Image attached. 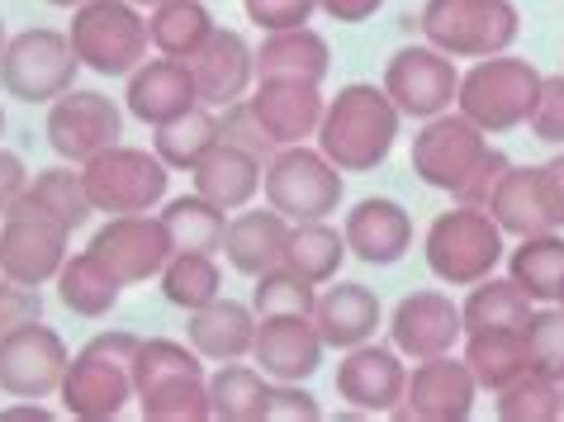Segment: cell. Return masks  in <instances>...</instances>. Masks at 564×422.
I'll list each match as a JSON object with an SVG mask.
<instances>
[{
	"label": "cell",
	"mask_w": 564,
	"mask_h": 422,
	"mask_svg": "<svg viewBox=\"0 0 564 422\" xmlns=\"http://www.w3.org/2000/svg\"><path fill=\"white\" fill-rule=\"evenodd\" d=\"M333 389L351 413L389 418L403 403V389H409V356L394 342H360V347L341 351Z\"/></svg>",
	"instance_id": "obj_15"
},
{
	"label": "cell",
	"mask_w": 564,
	"mask_h": 422,
	"mask_svg": "<svg viewBox=\"0 0 564 422\" xmlns=\"http://www.w3.org/2000/svg\"><path fill=\"white\" fill-rule=\"evenodd\" d=\"M313 304H318V285H308V280L294 275L290 266L261 271L257 285H252L257 318H280V314H304V318H313Z\"/></svg>",
	"instance_id": "obj_43"
},
{
	"label": "cell",
	"mask_w": 564,
	"mask_h": 422,
	"mask_svg": "<svg viewBox=\"0 0 564 422\" xmlns=\"http://www.w3.org/2000/svg\"><path fill=\"white\" fill-rule=\"evenodd\" d=\"M53 285H57L62 309L76 314V318H109L115 304H119V294H123V285L90 252H76V257L62 261Z\"/></svg>",
	"instance_id": "obj_34"
},
{
	"label": "cell",
	"mask_w": 564,
	"mask_h": 422,
	"mask_svg": "<svg viewBox=\"0 0 564 422\" xmlns=\"http://www.w3.org/2000/svg\"><path fill=\"white\" fill-rule=\"evenodd\" d=\"M265 375L257 366L224 361L209 375V413L214 422H265Z\"/></svg>",
	"instance_id": "obj_39"
},
{
	"label": "cell",
	"mask_w": 564,
	"mask_h": 422,
	"mask_svg": "<svg viewBox=\"0 0 564 422\" xmlns=\"http://www.w3.org/2000/svg\"><path fill=\"white\" fill-rule=\"evenodd\" d=\"M265 205L280 209L290 224H308V218H333L347 199V171H337L318 152V143H294L275 148V158L265 162L261 176Z\"/></svg>",
	"instance_id": "obj_7"
},
{
	"label": "cell",
	"mask_w": 564,
	"mask_h": 422,
	"mask_svg": "<svg viewBox=\"0 0 564 422\" xmlns=\"http://www.w3.org/2000/svg\"><path fill=\"white\" fill-rule=\"evenodd\" d=\"M156 285H162V300L171 309L195 314V309H205L224 294V271H218L214 252H171L162 275H156Z\"/></svg>",
	"instance_id": "obj_38"
},
{
	"label": "cell",
	"mask_w": 564,
	"mask_h": 422,
	"mask_svg": "<svg viewBox=\"0 0 564 422\" xmlns=\"http://www.w3.org/2000/svg\"><path fill=\"white\" fill-rule=\"evenodd\" d=\"M138 333L129 327H109V333H96L82 351L67 361V375H62V413L82 418V422H109L129 409V399H138L133 389V356H138Z\"/></svg>",
	"instance_id": "obj_2"
},
{
	"label": "cell",
	"mask_w": 564,
	"mask_h": 422,
	"mask_svg": "<svg viewBox=\"0 0 564 422\" xmlns=\"http://www.w3.org/2000/svg\"><path fill=\"white\" fill-rule=\"evenodd\" d=\"M29 323H43V290L0 275V337L20 333Z\"/></svg>",
	"instance_id": "obj_47"
},
{
	"label": "cell",
	"mask_w": 564,
	"mask_h": 422,
	"mask_svg": "<svg viewBox=\"0 0 564 422\" xmlns=\"http://www.w3.org/2000/svg\"><path fill=\"white\" fill-rule=\"evenodd\" d=\"M24 195L34 199V205L48 209L57 224H67L72 232H76V228H86V224H90V214H96V205H90V195H86L82 171H76L72 162L39 171V176L29 181V191H24Z\"/></svg>",
	"instance_id": "obj_41"
},
{
	"label": "cell",
	"mask_w": 564,
	"mask_h": 422,
	"mask_svg": "<svg viewBox=\"0 0 564 422\" xmlns=\"http://www.w3.org/2000/svg\"><path fill=\"white\" fill-rule=\"evenodd\" d=\"M351 257L347 232H337L327 218H308V224H290V242H285V266L294 275H304L308 285H327L337 280L341 261Z\"/></svg>",
	"instance_id": "obj_36"
},
{
	"label": "cell",
	"mask_w": 564,
	"mask_h": 422,
	"mask_svg": "<svg viewBox=\"0 0 564 422\" xmlns=\"http://www.w3.org/2000/svg\"><path fill=\"white\" fill-rule=\"evenodd\" d=\"M0 133H6V105H0Z\"/></svg>",
	"instance_id": "obj_59"
},
{
	"label": "cell",
	"mask_w": 564,
	"mask_h": 422,
	"mask_svg": "<svg viewBox=\"0 0 564 422\" xmlns=\"http://www.w3.org/2000/svg\"><path fill=\"white\" fill-rule=\"evenodd\" d=\"M218 133H224V143H238L247 152H257L261 162L275 158V143L261 133V123H257V115H252V105H247V100L218 109Z\"/></svg>",
	"instance_id": "obj_49"
},
{
	"label": "cell",
	"mask_w": 564,
	"mask_h": 422,
	"mask_svg": "<svg viewBox=\"0 0 564 422\" xmlns=\"http://www.w3.org/2000/svg\"><path fill=\"white\" fill-rule=\"evenodd\" d=\"M422 43L442 48L446 57H498L512 53L517 34H522V14L512 0H427L417 14Z\"/></svg>",
	"instance_id": "obj_5"
},
{
	"label": "cell",
	"mask_w": 564,
	"mask_h": 422,
	"mask_svg": "<svg viewBox=\"0 0 564 422\" xmlns=\"http://www.w3.org/2000/svg\"><path fill=\"white\" fill-rule=\"evenodd\" d=\"M341 232H347L351 257L366 266H399L413 252V214L389 195L356 199L341 218Z\"/></svg>",
	"instance_id": "obj_22"
},
{
	"label": "cell",
	"mask_w": 564,
	"mask_h": 422,
	"mask_svg": "<svg viewBox=\"0 0 564 422\" xmlns=\"http://www.w3.org/2000/svg\"><path fill=\"white\" fill-rule=\"evenodd\" d=\"M422 261L442 285H475L508 261V232L494 224L489 209L456 205L442 209L422 232Z\"/></svg>",
	"instance_id": "obj_3"
},
{
	"label": "cell",
	"mask_w": 564,
	"mask_h": 422,
	"mask_svg": "<svg viewBox=\"0 0 564 422\" xmlns=\"http://www.w3.org/2000/svg\"><path fill=\"white\" fill-rule=\"evenodd\" d=\"M67 242L72 228L24 195L10 214H0V275L24 280V285H53L62 261L72 257Z\"/></svg>",
	"instance_id": "obj_11"
},
{
	"label": "cell",
	"mask_w": 564,
	"mask_h": 422,
	"mask_svg": "<svg viewBox=\"0 0 564 422\" xmlns=\"http://www.w3.org/2000/svg\"><path fill=\"white\" fill-rule=\"evenodd\" d=\"M323 409L304 389V380H271L265 385V422H318Z\"/></svg>",
	"instance_id": "obj_48"
},
{
	"label": "cell",
	"mask_w": 564,
	"mask_h": 422,
	"mask_svg": "<svg viewBox=\"0 0 564 422\" xmlns=\"http://www.w3.org/2000/svg\"><path fill=\"white\" fill-rule=\"evenodd\" d=\"M6 43H10V34H6V20H0V57H6Z\"/></svg>",
	"instance_id": "obj_56"
},
{
	"label": "cell",
	"mask_w": 564,
	"mask_h": 422,
	"mask_svg": "<svg viewBox=\"0 0 564 422\" xmlns=\"http://www.w3.org/2000/svg\"><path fill=\"white\" fill-rule=\"evenodd\" d=\"M261 176H265V162L257 158V152L238 148V143H218L209 158L191 171L195 195H205L209 205L228 209V214L247 209L261 195Z\"/></svg>",
	"instance_id": "obj_28"
},
{
	"label": "cell",
	"mask_w": 564,
	"mask_h": 422,
	"mask_svg": "<svg viewBox=\"0 0 564 422\" xmlns=\"http://www.w3.org/2000/svg\"><path fill=\"white\" fill-rule=\"evenodd\" d=\"M545 166H551V171H555V185H560V195H564V148H560V152H555V158H551V162H545Z\"/></svg>",
	"instance_id": "obj_54"
},
{
	"label": "cell",
	"mask_w": 564,
	"mask_h": 422,
	"mask_svg": "<svg viewBox=\"0 0 564 422\" xmlns=\"http://www.w3.org/2000/svg\"><path fill=\"white\" fill-rule=\"evenodd\" d=\"M252 115L261 123V133L271 138L275 148H294V143H308L323 123V109L327 96L313 82H290V76H257L252 96Z\"/></svg>",
	"instance_id": "obj_20"
},
{
	"label": "cell",
	"mask_w": 564,
	"mask_h": 422,
	"mask_svg": "<svg viewBox=\"0 0 564 422\" xmlns=\"http://www.w3.org/2000/svg\"><path fill=\"white\" fill-rule=\"evenodd\" d=\"M531 294L517 285L512 275H484L469 285V294L460 300V314H465V333L475 327H527L531 318Z\"/></svg>",
	"instance_id": "obj_37"
},
{
	"label": "cell",
	"mask_w": 564,
	"mask_h": 422,
	"mask_svg": "<svg viewBox=\"0 0 564 422\" xmlns=\"http://www.w3.org/2000/svg\"><path fill=\"white\" fill-rule=\"evenodd\" d=\"M133 6H143V10H152V6H156V0H133Z\"/></svg>",
	"instance_id": "obj_57"
},
{
	"label": "cell",
	"mask_w": 564,
	"mask_h": 422,
	"mask_svg": "<svg viewBox=\"0 0 564 422\" xmlns=\"http://www.w3.org/2000/svg\"><path fill=\"white\" fill-rule=\"evenodd\" d=\"M67 342L48 323H29L20 333L0 337V394L10 399H57L67 375Z\"/></svg>",
	"instance_id": "obj_17"
},
{
	"label": "cell",
	"mask_w": 564,
	"mask_h": 422,
	"mask_svg": "<svg viewBox=\"0 0 564 422\" xmlns=\"http://www.w3.org/2000/svg\"><path fill=\"white\" fill-rule=\"evenodd\" d=\"M123 109L148 123V129H156V123L176 119L185 115V109L199 105V90H195V76H191V62L181 57H148L143 67H138L133 76H123Z\"/></svg>",
	"instance_id": "obj_24"
},
{
	"label": "cell",
	"mask_w": 564,
	"mask_h": 422,
	"mask_svg": "<svg viewBox=\"0 0 564 422\" xmlns=\"http://www.w3.org/2000/svg\"><path fill=\"white\" fill-rule=\"evenodd\" d=\"M389 342H394L409 361L456 351L465 342V314L446 290H413V294H403L394 304V314H389Z\"/></svg>",
	"instance_id": "obj_19"
},
{
	"label": "cell",
	"mask_w": 564,
	"mask_h": 422,
	"mask_svg": "<svg viewBox=\"0 0 564 422\" xmlns=\"http://www.w3.org/2000/svg\"><path fill=\"white\" fill-rule=\"evenodd\" d=\"M333 72V48L313 24L300 29H275L257 48V76H290V82H313L323 86Z\"/></svg>",
	"instance_id": "obj_30"
},
{
	"label": "cell",
	"mask_w": 564,
	"mask_h": 422,
	"mask_svg": "<svg viewBox=\"0 0 564 422\" xmlns=\"http://www.w3.org/2000/svg\"><path fill=\"white\" fill-rule=\"evenodd\" d=\"M82 72L72 39L62 29H24L6 43L0 57V90L20 105H53L57 96H67Z\"/></svg>",
	"instance_id": "obj_9"
},
{
	"label": "cell",
	"mask_w": 564,
	"mask_h": 422,
	"mask_svg": "<svg viewBox=\"0 0 564 422\" xmlns=\"http://www.w3.org/2000/svg\"><path fill=\"white\" fill-rule=\"evenodd\" d=\"M257 309L242 304V300H224L218 294L214 304L195 309L191 323H185V342L205 356V361L224 366V361H247L252 356V342H257Z\"/></svg>",
	"instance_id": "obj_27"
},
{
	"label": "cell",
	"mask_w": 564,
	"mask_h": 422,
	"mask_svg": "<svg viewBox=\"0 0 564 422\" xmlns=\"http://www.w3.org/2000/svg\"><path fill=\"white\" fill-rule=\"evenodd\" d=\"M86 195L96 214H152L162 209V199L171 191V166L148 148H129L115 143L100 158H90L82 166Z\"/></svg>",
	"instance_id": "obj_8"
},
{
	"label": "cell",
	"mask_w": 564,
	"mask_h": 422,
	"mask_svg": "<svg viewBox=\"0 0 564 422\" xmlns=\"http://www.w3.org/2000/svg\"><path fill=\"white\" fill-rule=\"evenodd\" d=\"M67 39L82 57V67L96 76H133L152 48L148 14L133 0H86V6H76Z\"/></svg>",
	"instance_id": "obj_6"
},
{
	"label": "cell",
	"mask_w": 564,
	"mask_h": 422,
	"mask_svg": "<svg viewBox=\"0 0 564 422\" xmlns=\"http://www.w3.org/2000/svg\"><path fill=\"white\" fill-rule=\"evenodd\" d=\"M171 375H205V356L176 337H143L133 356V389H148Z\"/></svg>",
	"instance_id": "obj_44"
},
{
	"label": "cell",
	"mask_w": 564,
	"mask_h": 422,
	"mask_svg": "<svg viewBox=\"0 0 564 422\" xmlns=\"http://www.w3.org/2000/svg\"><path fill=\"white\" fill-rule=\"evenodd\" d=\"M191 62V76H195V90H199V105L209 109H228L252 96L257 86V48L247 43L238 29H214Z\"/></svg>",
	"instance_id": "obj_21"
},
{
	"label": "cell",
	"mask_w": 564,
	"mask_h": 422,
	"mask_svg": "<svg viewBox=\"0 0 564 422\" xmlns=\"http://www.w3.org/2000/svg\"><path fill=\"white\" fill-rule=\"evenodd\" d=\"M123 115H129V109H119L115 96H105V90H76L72 86L67 96H57L48 105L43 133H48V148L62 162L86 166L90 158H100L105 148L119 143Z\"/></svg>",
	"instance_id": "obj_14"
},
{
	"label": "cell",
	"mask_w": 564,
	"mask_h": 422,
	"mask_svg": "<svg viewBox=\"0 0 564 422\" xmlns=\"http://www.w3.org/2000/svg\"><path fill=\"white\" fill-rule=\"evenodd\" d=\"M247 20H252L261 34H275V29H300L318 14V0H242Z\"/></svg>",
	"instance_id": "obj_50"
},
{
	"label": "cell",
	"mask_w": 564,
	"mask_h": 422,
	"mask_svg": "<svg viewBox=\"0 0 564 422\" xmlns=\"http://www.w3.org/2000/svg\"><path fill=\"white\" fill-rule=\"evenodd\" d=\"M384 0H318V10L327 14V20H337V24H366L380 14Z\"/></svg>",
	"instance_id": "obj_53"
},
{
	"label": "cell",
	"mask_w": 564,
	"mask_h": 422,
	"mask_svg": "<svg viewBox=\"0 0 564 422\" xmlns=\"http://www.w3.org/2000/svg\"><path fill=\"white\" fill-rule=\"evenodd\" d=\"M214 14L209 0H156L148 14V34H152V53L162 57H195L205 48V39L214 34Z\"/></svg>",
	"instance_id": "obj_33"
},
{
	"label": "cell",
	"mask_w": 564,
	"mask_h": 422,
	"mask_svg": "<svg viewBox=\"0 0 564 422\" xmlns=\"http://www.w3.org/2000/svg\"><path fill=\"white\" fill-rule=\"evenodd\" d=\"M323 351H327V342L304 314H280V318L257 323L252 361L265 380H313L323 366Z\"/></svg>",
	"instance_id": "obj_23"
},
{
	"label": "cell",
	"mask_w": 564,
	"mask_h": 422,
	"mask_svg": "<svg viewBox=\"0 0 564 422\" xmlns=\"http://www.w3.org/2000/svg\"><path fill=\"white\" fill-rule=\"evenodd\" d=\"M560 418H564V380H560Z\"/></svg>",
	"instance_id": "obj_58"
},
{
	"label": "cell",
	"mask_w": 564,
	"mask_h": 422,
	"mask_svg": "<svg viewBox=\"0 0 564 422\" xmlns=\"http://www.w3.org/2000/svg\"><path fill=\"white\" fill-rule=\"evenodd\" d=\"M285 242H290V218L280 209H238L228 214V232H224V261L238 275H261L285 266Z\"/></svg>",
	"instance_id": "obj_26"
},
{
	"label": "cell",
	"mask_w": 564,
	"mask_h": 422,
	"mask_svg": "<svg viewBox=\"0 0 564 422\" xmlns=\"http://www.w3.org/2000/svg\"><path fill=\"white\" fill-rule=\"evenodd\" d=\"M494 413L503 422H555L560 418V380L527 370L522 380H512L508 389L494 394Z\"/></svg>",
	"instance_id": "obj_42"
},
{
	"label": "cell",
	"mask_w": 564,
	"mask_h": 422,
	"mask_svg": "<svg viewBox=\"0 0 564 422\" xmlns=\"http://www.w3.org/2000/svg\"><path fill=\"white\" fill-rule=\"evenodd\" d=\"M29 166H24V158L20 152H10V148H0V214H10L14 205L24 199V191H29Z\"/></svg>",
	"instance_id": "obj_52"
},
{
	"label": "cell",
	"mask_w": 564,
	"mask_h": 422,
	"mask_svg": "<svg viewBox=\"0 0 564 422\" xmlns=\"http://www.w3.org/2000/svg\"><path fill=\"white\" fill-rule=\"evenodd\" d=\"M494 224L508 238H531V232H560L564 228V195L551 166H508L498 191L489 199Z\"/></svg>",
	"instance_id": "obj_18"
},
{
	"label": "cell",
	"mask_w": 564,
	"mask_h": 422,
	"mask_svg": "<svg viewBox=\"0 0 564 422\" xmlns=\"http://www.w3.org/2000/svg\"><path fill=\"white\" fill-rule=\"evenodd\" d=\"M399 129H403V115L389 100V90L375 82H351L327 100L313 143H318V152L337 171L366 176V171H380L389 162V152L399 143Z\"/></svg>",
	"instance_id": "obj_1"
},
{
	"label": "cell",
	"mask_w": 564,
	"mask_h": 422,
	"mask_svg": "<svg viewBox=\"0 0 564 422\" xmlns=\"http://www.w3.org/2000/svg\"><path fill=\"white\" fill-rule=\"evenodd\" d=\"M531 138H541L545 148H564V72L541 76V96L531 105V119H527Z\"/></svg>",
	"instance_id": "obj_46"
},
{
	"label": "cell",
	"mask_w": 564,
	"mask_h": 422,
	"mask_svg": "<svg viewBox=\"0 0 564 422\" xmlns=\"http://www.w3.org/2000/svg\"><path fill=\"white\" fill-rule=\"evenodd\" d=\"M555 304H560V309H564V290H560V300H555Z\"/></svg>",
	"instance_id": "obj_60"
},
{
	"label": "cell",
	"mask_w": 564,
	"mask_h": 422,
	"mask_svg": "<svg viewBox=\"0 0 564 422\" xmlns=\"http://www.w3.org/2000/svg\"><path fill=\"white\" fill-rule=\"evenodd\" d=\"M484 394L479 380L469 375L465 356L442 351L427 356L409 370V389H403V403L389 418L399 422H465L475 413V399Z\"/></svg>",
	"instance_id": "obj_16"
},
{
	"label": "cell",
	"mask_w": 564,
	"mask_h": 422,
	"mask_svg": "<svg viewBox=\"0 0 564 422\" xmlns=\"http://www.w3.org/2000/svg\"><path fill=\"white\" fill-rule=\"evenodd\" d=\"M389 100L399 105L403 119H436L446 109H456L460 96V67L456 57H446L432 43H413V48H399L384 62V82Z\"/></svg>",
	"instance_id": "obj_13"
},
{
	"label": "cell",
	"mask_w": 564,
	"mask_h": 422,
	"mask_svg": "<svg viewBox=\"0 0 564 422\" xmlns=\"http://www.w3.org/2000/svg\"><path fill=\"white\" fill-rule=\"evenodd\" d=\"M527 351H531V370L545 375V380H564V309L545 304L531 309L527 318Z\"/></svg>",
	"instance_id": "obj_45"
},
{
	"label": "cell",
	"mask_w": 564,
	"mask_h": 422,
	"mask_svg": "<svg viewBox=\"0 0 564 422\" xmlns=\"http://www.w3.org/2000/svg\"><path fill=\"white\" fill-rule=\"evenodd\" d=\"M508 275L531 294V304H555L564 290V228L517 238V247H508Z\"/></svg>",
	"instance_id": "obj_31"
},
{
	"label": "cell",
	"mask_w": 564,
	"mask_h": 422,
	"mask_svg": "<svg viewBox=\"0 0 564 422\" xmlns=\"http://www.w3.org/2000/svg\"><path fill=\"white\" fill-rule=\"evenodd\" d=\"M43 6H57V10H76V6H86V0H43Z\"/></svg>",
	"instance_id": "obj_55"
},
{
	"label": "cell",
	"mask_w": 564,
	"mask_h": 422,
	"mask_svg": "<svg viewBox=\"0 0 564 422\" xmlns=\"http://www.w3.org/2000/svg\"><path fill=\"white\" fill-rule=\"evenodd\" d=\"M484 152H489V133L475 119H465L460 109H446L436 119H422V129L413 133V148H409V166L422 185L446 191L456 199L469 185V176L479 171Z\"/></svg>",
	"instance_id": "obj_10"
},
{
	"label": "cell",
	"mask_w": 564,
	"mask_h": 422,
	"mask_svg": "<svg viewBox=\"0 0 564 422\" xmlns=\"http://www.w3.org/2000/svg\"><path fill=\"white\" fill-rule=\"evenodd\" d=\"M162 228L176 252H224V232H228V209L209 205L205 195H176V199H162Z\"/></svg>",
	"instance_id": "obj_35"
},
{
	"label": "cell",
	"mask_w": 564,
	"mask_h": 422,
	"mask_svg": "<svg viewBox=\"0 0 564 422\" xmlns=\"http://www.w3.org/2000/svg\"><path fill=\"white\" fill-rule=\"evenodd\" d=\"M541 67L527 57L498 53L479 57L460 72V96L456 109L465 119H475L484 133H512L531 119V105L541 96Z\"/></svg>",
	"instance_id": "obj_4"
},
{
	"label": "cell",
	"mask_w": 564,
	"mask_h": 422,
	"mask_svg": "<svg viewBox=\"0 0 564 422\" xmlns=\"http://www.w3.org/2000/svg\"><path fill=\"white\" fill-rule=\"evenodd\" d=\"M512 166V158L503 148H489L484 152V162H479V171L469 176V185L456 195V205H475V209H489V199H494V191H498V181H503V171Z\"/></svg>",
	"instance_id": "obj_51"
},
{
	"label": "cell",
	"mask_w": 564,
	"mask_h": 422,
	"mask_svg": "<svg viewBox=\"0 0 564 422\" xmlns=\"http://www.w3.org/2000/svg\"><path fill=\"white\" fill-rule=\"evenodd\" d=\"M218 143H224V133H218V109H209V105H195L152 129V152L171 171H195Z\"/></svg>",
	"instance_id": "obj_32"
},
{
	"label": "cell",
	"mask_w": 564,
	"mask_h": 422,
	"mask_svg": "<svg viewBox=\"0 0 564 422\" xmlns=\"http://www.w3.org/2000/svg\"><path fill=\"white\" fill-rule=\"evenodd\" d=\"M138 409L148 422H209V375H171L138 389Z\"/></svg>",
	"instance_id": "obj_40"
},
{
	"label": "cell",
	"mask_w": 564,
	"mask_h": 422,
	"mask_svg": "<svg viewBox=\"0 0 564 422\" xmlns=\"http://www.w3.org/2000/svg\"><path fill=\"white\" fill-rule=\"evenodd\" d=\"M384 323L380 294L370 285H356V280H337V285L318 290V304H313V327L333 351H351L360 342H375Z\"/></svg>",
	"instance_id": "obj_25"
},
{
	"label": "cell",
	"mask_w": 564,
	"mask_h": 422,
	"mask_svg": "<svg viewBox=\"0 0 564 422\" xmlns=\"http://www.w3.org/2000/svg\"><path fill=\"white\" fill-rule=\"evenodd\" d=\"M86 252L129 290V285H148V280L162 275V266L171 261L176 247H171L156 214H109L105 224L90 232Z\"/></svg>",
	"instance_id": "obj_12"
},
{
	"label": "cell",
	"mask_w": 564,
	"mask_h": 422,
	"mask_svg": "<svg viewBox=\"0 0 564 422\" xmlns=\"http://www.w3.org/2000/svg\"><path fill=\"white\" fill-rule=\"evenodd\" d=\"M460 356L469 375L479 380V389H508L512 380H522L531 370V351H527V333L522 327H475V333H465L460 342Z\"/></svg>",
	"instance_id": "obj_29"
}]
</instances>
